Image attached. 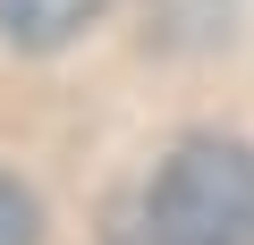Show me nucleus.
Listing matches in <instances>:
<instances>
[{
    "mask_svg": "<svg viewBox=\"0 0 254 245\" xmlns=\"http://www.w3.org/2000/svg\"><path fill=\"white\" fill-rule=\"evenodd\" d=\"M102 245H178L153 211H144V195L136 203H110V228H102Z\"/></svg>",
    "mask_w": 254,
    "mask_h": 245,
    "instance_id": "obj_4",
    "label": "nucleus"
},
{
    "mask_svg": "<svg viewBox=\"0 0 254 245\" xmlns=\"http://www.w3.org/2000/svg\"><path fill=\"white\" fill-rule=\"evenodd\" d=\"M102 9H110V0H0V34H9L17 51H60V43H76Z\"/></svg>",
    "mask_w": 254,
    "mask_h": 245,
    "instance_id": "obj_2",
    "label": "nucleus"
},
{
    "mask_svg": "<svg viewBox=\"0 0 254 245\" xmlns=\"http://www.w3.org/2000/svg\"><path fill=\"white\" fill-rule=\"evenodd\" d=\"M34 237H43V203L0 169V245H34Z\"/></svg>",
    "mask_w": 254,
    "mask_h": 245,
    "instance_id": "obj_3",
    "label": "nucleus"
},
{
    "mask_svg": "<svg viewBox=\"0 0 254 245\" xmlns=\"http://www.w3.org/2000/svg\"><path fill=\"white\" fill-rule=\"evenodd\" d=\"M144 211L178 245H254V152L229 136H187L153 169Z\"/></svg>",
    "mask_w": 254,
    "mask_h": 245,
    "instance_id": "obj_1",
    "label": "nucleus"
}]
</instances>
